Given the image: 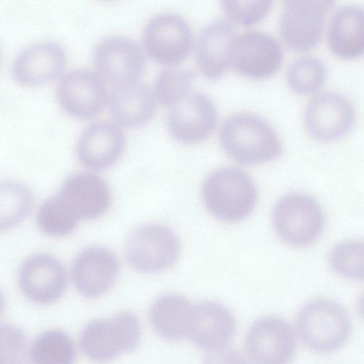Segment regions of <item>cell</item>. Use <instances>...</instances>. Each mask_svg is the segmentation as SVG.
<instances>
[{"mask_svg": "<svg viewBox=\"0 0 364 364\" xmlns=\"http://www.w3.org/2000/svg\"><path fill=\"white\" fill-rule=\"evenodd\" d=\"M272 1H223V9L232 21L250 26L260 21L271 10Z\"/></svg>", "mask_w": 364, "mask_h": 364, "instance_id": "32", "label": "cell"}, {"mask_svg": "<svg viewBox=\"0 0 364 364\" xmlns=\"http://www.w3.org/2000/svg\"><path fill=\"white\" fill-rule=\"evenodd\" d=\"M93 62L102 78L114 85L138 81L145 68L140 46L122 35L100 41L94 50Z\"/></svg>", "mask_w": 364, "mask_h": 364, "instance_id": "8", "label": "cell"}, {"mask_svg": "<svg viewBox=\"0 0 364 364\" xmlns=\"http://www.w3.org/2000/svg\"><path fill=\"white\" fill-rule=\"evenodd\" d=\"M108 94L103 79L88 69H73L65 73L57 87V99L63 109L77 119L97 115Z\"/></svg>", "mask_w": 364, "mask_h": 364, "instance_id": "12", "label": "cell"}, {"mask_svg": "<svg viewBox=\"0 0 364 364\" xmlns=\"http://www.w3.org/2000/svg\"><path fill=\"white\" fill-rule=\"evenodd\" d=\"M1 364H26L29 356L27 338L18 327L1 325Z\"/></svg>", "mask_w": 364, "mask_h": 364, "instance_id": "31", "label": "cell"}, {"mask_svg": "<svg viewBox=\"0 0 364 364\" xmlns=\"http://www.w3.org/2000/svg\"><path fill=\"white\" fill-rule=\"evenodd\" d=\"M357 308L359 314L364 318V293L358 298Z\"/></svg>", "mask_w": 364, "mask_h": 364, "instance_id": "34", "label": "cell"}, {"mask_svg": "<svg viewBox=\"0 0 364 364\" xmlns=\"http://www.w3.org/2000/svg\"><path fill=\"white\" fill-rule=\"evenodd\" d=\"M203 199L208 210L217 218L236 222L246 218L257 201V191L251 178L234 167L211 173L203 185Z\"/></svg>", "mask_w": 364, "mask_h": 364, "instance_id": "3", "label": "cell"}, {"mask_svg": "<svg viewBox=\"0 0 364 364\" xmlns=\"http://www.w3.org/2000/svg\"><path fill=\"white\" fill-rule=\"evenodd\" d=\"M296 326L303 343L319 353L338 350L346 343L351 332V322L346 310L326 299L306 303L297 314Z\"/></svg>", "mask_w": 364, "mask_h": 364, "instance_id": "2", "label": "cell"}, {"mask_svg": "<svg viewBox=\"0 0 364 364\" xmlns=\"http://www.w3.org/2000/svg\"><path fill=\"white\" fill-rule=\"evenodd\" d=\"M245 346L255 364H289L295 353V334L284 319L266 316L250 328Z\"/></svg>", "mask_w": 364, "mask_h": 364, "instance_id": "10", "label": "cell"}, {"mask_svg": "<svg viewBox=\"0 0 364 364\" xmlns=\"http://www.w3.org/2000/svg\"><path fill=\"white\" fill-rule=\"evenodd\" d=\"M218 112L213 101L205 93L189 92L169 110L166 123L177 141L193 144L204 140L214 130Z\"/></svg>", "mask_w": 364, "mask_h": 364, "instance_id": "11", "label": "cell"}, {"mask_svg": "<svg viewBox=\"0 0 364 364\" xmlns=\"http://www.w3.org/2000/svg\"><path fill=\"white\" fill-rule=\"evenodd\" d=\"M32 196L20 183L6 181L1 185V230H8L20 223L28 213Z\"/></svg>", "mask_w": 364, "mask_h": 364, "instance_id": "27", "label": "cell"}, {"mask_svg": "<svg viewBox=\"0 0 364 364\" xmlns=\"http://www.w3.org/2000/svg\"><path fill=\"white\" fill-rule=\"evenodd\" d=\"M18 282L23 294L31 301L47 304L58 300L63 294L67 283L62 264L46 254L34 255L21 266Z\"/></svg>", "mask_w": 364, "mask_h": 364, "instance_id": "16", "label": "cell"}, {"mask_svg": "<svg viewBox=\"0 0 364 364\" xmlns=\"http://www.w3.org/2000/svg\"><path fill=\"white\" fill-rule=\"evenodd\" d=\"M143 44L148 55L164 65L185 59L192 48L193 33L186 21L171 13L158 14L146 23Z\"/></svg>", "mask_w": 364, "mask_h": 364, "instance_id": "7", "label": "cell"}, {"mask_svg": "<svg viewBox=\"0 0 364 364\" xmlns=\"http://www.w3.org/2000/svg\"><path fill=\"white\" fill-rule=\"evenodd\" d=\"M64 48L53 41L39 42L21 50L11 65L14 79L22 84L36 85L59 75L65 66Z\"/></svg>", "mask_w": 364, "mask_h": 364, "instance_id": "17", "label": "cell"}, {"mask_svg": "<svg viewBox=\"0 0 364 364\" xmlns=\"http://www.w3.org/2000/svg\"><path fill=\"white\" fill-rule=\"evenodd\" d=\"M141 338L137 316L129 311L120 312L109 319L90 321L80 334L84 354L97 363L112 360L123 352L134 350Z\"/></svg>", "mask_w": 364, "mask_h": 364, "instance_id": "4", "label": "cell"}, {"mask_svg": "<svg viewBox=\"0 0 364 364\" xmlns=\"http://www.w3.org/2000/svg\"><path fill=\"white\" fill-rule=\"evenodd\" d=\"M193 308L182 296L173 294L161 296L151 306V324L162 338L180 340L188 333Z\"/></svg>", "mask_w": 364, "mask_h": 364, "instance_id": "24", "label": "cell"}, {"mask_svg": "<svg viewBox=\"0 0 364 364\" xmlns=\"http://www.w3.org/2000/svg\"><path fill=\"white\" fill-rule=\"evenodd\" d=\"M331 267L338 274L353 280H364V241L338 243L329 255Z\"/></svg>", "mask_w": 364, "mask_h": 364, "instance_id": "30", "label": "cell"}, {"mask_svg": "<svg viewBox=\"0 0 364 364\" xmlns=\"http://www.w3.org/2000/svg\"><path fill=\"white\" fill-rule=\"evenodd\" d=\"M327 75L325 63L319 58L304 55L296 59L287 70V81L296 92L308 94L317 90Z\"/></svg>", "mask_w": 364, "mask_h": 364, "instance_id": "26", "label": "cell"}, {"mask_svg": "<svg viewBox=\"0 0 364 364\" xmlns=\"http://www.w3.org/2000/svg\"><path fill=\"white\" fill-rule=\"evenodd\" d=\"M58 196L78 220L100 217L111 202L110 191L105 181L85 172L70 176Z\"/></svg>", "mask_w": 364, "mask_h": 364, "instance_id": "20", "label": "cell"}, {"mask_svg": "<svg viewBox=\"0 0 364 364\" xmlns=\"http://www.w3.org/2000/svg\"><path fill=\"white\" fill-rule=\"evenodd\" d=\"M125 252L129 264L144 273L161 272L175 263L180 252L176 235L160 224H149L134 230L128 237Z\"/></svg>", "mask_w": 364, "mask_h": 364, "instance_id": "6", "label": "cell"}, {"mask_svg": "<svg viewBox=\"0 0 364 364\" xmlns=\"http://www.w3.org/2000/svg\"><path fill=\"white\" fill-rule=\"evenodd\" d=\"M272 220L277 235L295 247L313 243L323 228V215L317 201L301 193L281 198L274 208Z\"/></svg>", "mask_w": 364, "mask_h": 364, "instance_id": "5", "label": "cell"}, {"mask_svg": "<svg viewBox=\"0 0 364 364\" xmlns=\"http://www.w3.org/2000/svg\"><path fill=\"white\" fill-rule=\"evenodd\" d=\"M328 43L338 56L353 58L364 53V7L347 4L332 15L328 26Z\"/></svg>", "mask_w": 364, "mask_h": 364, "instance_id": "23", "label": "cell"}, {"mask_svg": "<svg viewBox=\"0 0 364 364\" xmlns=\"http://www.w3.org/2000/svg\"><path fill=\"white\" fill-rule=\"evenodd\" d=\"M29 359L31 364H74L75 348L65 332L48 330L32 343Z\"/></svg>", "mask_w": 364, "mask_h": 364, "instance_id": "25", "label": "cell"}, {"mask_svg": "<svg viewBox=\"0 0 364 364\" xmlns=\"http://www.w3.org/2000/svg\"><path fill=\"white\" fill-rule=\"evenodd\" d=\"M220 139L224 150L242 164H254L278 157L282 146L272 126L262 117L237 113L222 124Z\"/></svg>", "mask_w": 364, "mask_h": 364, "instance_id": "1", "label": "cell"}, {"mask_svg": "<svg viewBox=\"0 0 364 364\" xmlns=\"http://www.w3.org/2000/svg\"><path fill=\"white\" fill-rule=\"evenodd\" d=\"M36 219L41 230L51 236H64L70 233L78 220L58 195L41 205Z\"/></svg>", "mask_w": 364, "mask_h": 364, "instance_id": "29", "label": "cell"}, {"mask_svg": "<svg viewBox=\"0 0 364 364\" xmlns=\"http://www.w3.org/2000/svg\"><path fill=\"white\" fill-rule=\"evenodd\" d=\"M155 95L140 81L114 85L107 96L110 114L117 123L136 127L146 123L156 108Z\"/></svg>", "mask_w": 364, "mask_h": 364, "instance_id": "22", "label": "cell"}, {"mask_svg": "<svg viewBox=\"0 0 364 364\" xmlns=\"http://www.w3.org/2000/svg\"><path fill=\"white\" fill-rule=\"evenodd\" d=\"M203 364H250L247 360L238 351L222 348L213 351L203 361Z\"/></svg>", "mask_w": 364, "mask_h": 364, "instance_id": "33", "label": "cell"}, {"mask_svg": "<svg viewBox=\"0 0 364 364\" xmlns=\"http://www.w3.org/2000/svg\"><path fill=\"white\" fill-rule=\"evenodd\" d=\"M236 39L234 26L226 21H214L203 28L197 42L196 58L206 77L215 80L223 75L232 61Z\"/></svg>", "mask_w": 364, "mask_h": 364, "instance_id": "21", "label": "cell"}, {"mask_svg": "<svg viewBox=\"0 0 364 364\" xmlns=\"http://www.w3.org/2000/svg\"><path fill=\"white\" fill-rule=\"evenodd\" d=\"M119 272L117 257L103 247H90L75 258L72 277L79 292L87 298L97 297L114 284Z\"/></svg>", "mask_w": 364, "mask_h": 364, "instance_id": "19", "label": "cell"}, {"mask_svg": "<svg viewBox=\"0 0 364 364\" xmlns=\"http://www.w3.org/2000/svg\"><path fill=\"white\" fill-rule=\"evenodd\" d=\"M125 136L116 122L103 120L89 124L80 133L76 153L80 163L95 170L106 168L122 155Z\"/></svg>", "mask_w": 364, "mask_h": 364, "instance_id": "15", "label": "cell"}, {"mask_svg": "<svg viewBox=\"0 0 364 364\" xmlns=\"http://www.w3.org/2000/svg\"><path fill=\"white\" fill-rule=\"evenodd\" d=\"M235 330V317L223 304L205 301L193 306L188 334L198 348L211 351L224 348Z\"/></svg>", "mask_w": 364, "mask_h": 364, "instance_id": "18", "label": "cell"}, {"mask_svg": "<svg viewBox=\"0 0 364 364\" xmlns=\"http://www.w3.org/2000/svg\"><path fill=\"white\" fill-rule=\"evenodd\" d=\"M355 112L350 100L333 91L316 94L304 112L308 131L315 138L331 141L345 135L353 125Z\"/></svg>", "mask_w": 364, "mask_h": 364, "instance_id": "13", "label": "cell"}, {"mask_svg": "<svg viewBox=\"0 0 364 364\" xmlns=\"http://www.w3.org/2000/svg\"><path fill=\"white\" fill-rule=\"evenodd\" d=\"M333 3L328 0L285 1L279 20L285 43L297 50L316 46L321 38L326 15Z\"/></svg>", "mask_w": 364, "mask_h": 364, "instance_id": "9", "label": "cell"}, {"mask_svg": "<svg viewBox=\"0 0 364 364\" xmlns=\"http://www.w3.org/2000/svg\"><path fill=\"white\" fill-rule=\"evenodd\" d=\"M194 73L189 69L165 68L157 75L154 84L156 99L163 105L173 106L190 91Z\"/></svg>", "mask_w": 364, "mask_h": 364, "instance_id": "28", "label": "cell"}, {"mask_svg": "<svg viewBox=\"0 0 364 364\" xmlns=\"http://www.w3.org/2000/svg\"><path fill=\"white\" fill-rule=\"evenodd\" d=\"M282 60L283 50L277 39L266 33L252 31L237 38L231 63L240 74L262 79L274 74Z\"/></svg>", "mask_w": 364, "mask_h": 364, "instance_id": "14", "label": "cell"}]
</instances>
